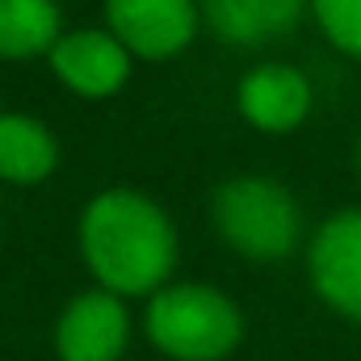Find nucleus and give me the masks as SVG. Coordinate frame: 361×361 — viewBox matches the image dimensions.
<instances>
[{
  "label": "nucleus",
  "instance_id": "obj_1",
  "mask_svg": "<svg viewBox=\"0 0 361 361\" xmlns=\"http://www.w3.org/2000/svg\"><path fill=\"white\" fill-rule=\"evenodd\" d=\"M76 244L92 281L118 298H152L164 290L180 248L173 214L126 185H109L85 202Z\"/></svg>",
  "mask_w": 361,
  "mask_h": 361
},
{
  "label": "nucleus",
  "instance_id": "obj_2",
  "mask_svg": "<svg viewBox=\"0 0 361 361\" xmlns=\"http://www.w3.org/2000/svg\"><path fill=\"white\" fill-rule=\"evenodd\" d=\"M143 336L169 361H227L244 341V311L210 281H169L143 307Z\"/></svg>",
  "mask_w": 361,
  "mask_h": 361
},
{
  "label": "nucleus",
  "instance_id": "obj_3",
  "mask_svg": "<svg viewBox=\"0 0 361 361\" xmlns=\"http://www.w3.org/2000/svg\"><path fill=\"white\" fill-rule=\"evenodd\" d=\"M210 223L235 257L257 265L286 261L302 240L298 197L265 173H240L223 180L210 197Z\"/></svg>",
  "mask_w": 361,
  "mask_h": 361
},
{
  "label": "nucleus",
  "instance_id": "obj_4",
  "mask_svg": "<svg viewBox=\"0 0 361 361\" xmlns=\"http://www.w3.org/2000/svg\"><path fill=\"white\" fill-rule=\"evenodd\" d=\"M307 277L328 311L361 324V206L332 210L315 227L307 244Z\"/></svg>",
  "mask_w": 361,
  "mask_h": 361
},
{
  "label": "nucleus",
  "instance_id": "obj_5",
  "mask_svg": "<svg viewBox=\"0 0 361 361\" xmlns=\"http://www.w3.org/2000/svg\"><path fill=\"white\" fill-rule=\"evenodd\" d=\"M202 25L197 0H105V30L130 59L164 63L193 47Z\"/></svg>",
  "mask_w": 361,
  "mask_h": 361
},
{
  "label": "nucleus",
  "instance_id": "obj_6",
  "mask_svg": "<svg viewBox=\"0 0 361 361\" xmlns=\"http://www.w3.org/2000/svg\"><path fill=\"white\" fill-rule=\"evenodd\" d=\"M55 357L59 361H122L130 349V311L126 298L92 286L85 294H76L51 332Z\"/></svg>",
  "mask_w": 361,
  "mask_h": 361
},
{
  "label": "nucleus",
  "instance_id": "obj_7",
  "mask_svg": "<svg viewBox=\"0 0 361 361\" xmlns=\"http://www.w3.org/2000/svg\"><path fill=\"white\" fill-rule=\"evenodd\" d=\"M47 63L63 89L85 97V101L118 97L130 85V72H135V59L126 55V47L109 30H97V25L63 30L59 42L51 47Z\"/></svg>",
  "mask_w": 361,
  "mask_h": 361
},
{
  "label": "nucleus",
  "instance_id": "obj_8",
  "mask_svg": "<svg viewBox=\"0 0 361 361\" xmlns=\"http://www.w3.org/2000/svg\"><path fill=\"white\" fill-rule=\"evenodd\" d=\"M311 105H315V89L307 80L302 68L294 63H257L240 76L235 85V109L240 118L261 130V135H290L298 130L307 118H311Z\"/></svg>",
  "mask_w": 361,
  "mask_h": 361
},
{
  "label": "nucleus",
  "instance_id": "obj_9",
  "mask_svg": "<svg viewBox=\"0 0 361 361\" xmlns=\"http://www.w3.org/2000/svg\"><path fill=\"white\" fill-rule=\"evenodd\" d=\"M202 25L227 47H265L290 34L307 13V0H197Z\"/></svg>",
  "mask_w": 361,
  "mask_h": 361
},
{
  "label": "nucleus",
  "instance_id": "obj_10",
  "mask_svg": "<svg viewBox=\"0 0 361 361\" xmlns=\"http://www.w3.org/2000/svg\"><path fill=\"white\" fill-rule=\"evenodd\" d=\"M59 169V139L30 114H0V185L34 189Z\"/></svg>",
  "mask_w": 361,
  "mask_h": 361
},
{
  "label": "nucleus",
  "instance_id": "obj_11",
  "mask_svg": "<svg viewBox=\"0 0 361 361\" xmlns=\"http://www.w3.org/2000/svg\"><path fill=\"white\" fill-rule=\"evenodd\" d=\"M63 34L59 0H0V59H47Z\"/></svg>",
  "mask_w": 361,
  "mask_h": 361
},
{
  "label": "nucleus",
  "instance_id": "obj_12",
  "mask_svg": "<svg viewBox=\"0 0 361 361\" xmlns=\"http://www.w3.org/2000/svg\"><path fill=\"white\" fill-rule=\"evenodd\" d=\"M319 34L349 59H361V0H307Z\"/></svg>",
  "mask_w": 361,
  "mask_h": 361
},
{
  "label": "nucleus",
  "instance_id": "obj_13",
  "mask_svg": "<svg viewBox=\"0 0 361 361\" xmlns=\"http://www.w3.org/2000/svg\"><path fill=\"white\" fill-rule=\"evenodd\" d=\"M357 177H361V143H357Z\"/></svg>",
  "mask_w": 361,
  "mask_h": 361
}]
</instances>
